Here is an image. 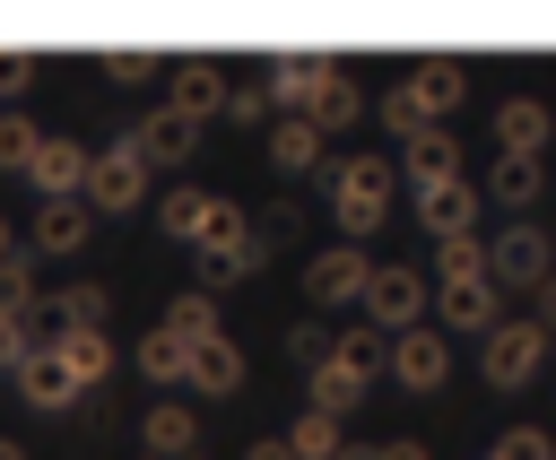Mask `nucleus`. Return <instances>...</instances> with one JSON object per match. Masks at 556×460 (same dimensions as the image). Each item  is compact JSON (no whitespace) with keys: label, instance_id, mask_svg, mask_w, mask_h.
<instances>
[{"label":"nucleus","instance_id":"bb28decb","mask_svg":"<svg viewBox=\"0 0 556 460\" xmlns=\"http://www.w3.org/2000/svg\"><path fill=\"white\" fill-rule=\"evenodd\" d=\"M287 451H295V460H339V451H348V417L295 408V425H287Z\"/></svg>","mask_w":556,"mask_h":460},{"label":"nucleus","instance_id":"e433bc0d","mask_svg":"<svg viewBox=\"0 0 556 460\" xmlns=\"http://www.w3.org/2000/svg\"><path fill=\"white\" fill-rule=\"evenodd\" d=\"M104 78L113 87H148L156 78V52H104Z\"/></svg>","mask_w":556,"mask_h":460},{"label":"nucleus","instance_id":"7c9ffc66","mask_svg":"<svg viewBox=\"0 0 556 460\" xmlns=\"http://www.w3.org/2000/svg\"><path fill=\"white\" fill-rule=\"evenodd\" d=\"M469 278H486V243H478V234L434 243V286H469Z\"/></svg>","mask_w":556,"mask_h":460},{"label":"nucleus","instance_id":"c9c22d12","mask_svg":"<svg viewBox=\"0 0 556 460\" xmlns=\"http://www.w3.org/2000/svg\"><path fill=\"white\" fill-rule=\"evenodd\" d=\"M35 312H43V304H35ZM35 312H0V365H9V373L43 347V338H35Z\"/></svg>","mask_w":556,"mask_h":460},{"label":"nucleus","instance_id":"412c9836","mask_svg":"<svg viewBox=\"0 0 556 460\" xmlns=\"http://www.w3.org/2000/svg\"><path fill=\"white\" fill-rule=\"evenodd\" d=\"M191 391H208V399H235V391H243V347H235L226 330L191 347Z\"/></svg>","mask_w":556,"mask_h":460},{"label":"nucleus","instance_id":"7ed1b4c3","mask_svg":"<svg viewBox=\"0 0 556 460\" xmlns=\"http://www.w3.org/2000/svg\"><path fill=\"white\" fill-rule=\"evenodd\" d=\"M547 330H539V312H504L486 338H478V373H486V391H521L539 365H547Z\"/></svg>","mask_w":556,"mask_h":460},{"label":"nucleus","instance_id":"cd10ccee","mask_svg":"<svg viewBox=\"0 0 556 460\" xmlns=\"http://www.w3.org/2000/svg\"><path fill=\"white\" fill-rule=\"evenodd\" d=\"M208 208H217V200L182 182V191H165V200H156V226H165L174 243H200V234H208Z\"/></svg>","mask_w":556,"mask_h":460},{"label":"nucleus","instance_id":"ea45409f","mask_svg":"<svg viewBox=\"0 0 556 460\" xmlns=\"http://www.w3.org/2000/svg\"><path fill=\"white\" fill-rule=\"evenodd\" d=\"M26 78H35V52H0V104H17Z\"/></svg>","mask_w":556,"mask_h":460},{"label":"nucleus","instance_id":"a19ab883","mask_svg":"<svg viewBox=\"0 0 556 460\" xmlns=\"http://www.w3.org/2000/svg\"><path fill=\"white\" fill-rule=\"evenodd\" d=\"M243 460H295V451H287V434H261V443H252Z\"/></svg>","mask_w":556,"mask_h":460},{"label":"nucleus","instance_id":"c85d7f7f","mask_svg":"<svg viewBox=\"0 0 556 460\" xmlns=\"http://www.w3.org/2000/svg\"><path fill=\"white\" fill-rule=\"evenodd\" d=\"M139 373H148V382H191V338H174V330L156 321V330L139 338Z\"/></svg>","mask_w":556,"mask_h":460},{"label":"nucleus","instance_id":"f704fd0d","mask_svg":"<svg viewBox=\"0 0 556 460\" xmlns=\"http://www.w3.org/2000/svg\"><path fill=\"white\" fill-rule=\"evenodd\" d=\"M43 295H35V269H26V243L17 252H0V312H35Z\"/></svg>","mask_w":556,"mask_h":460},{"label":"nucleus","instance_id":"4468645a","mask_svg":"<svg viewBox=\"0 0 556 460\" xmlns=\"http://www.w3.org/2000/svg\"><path fill=\"white\" fill-rule=\"evenodd\" d=\"M547 139H556V113L539 95H504L495 104V156H539Z\"/></svg>","mask_w":556,"mask_h":460},{"label":"nucleus","instance_id":"4be33fe9","mask_svg":"<svg viewBox=\"0 0 556 460\" xmlns=\"http://www.w3.org/2000/svg\"><path fill=\"white\" fill-rule=\"evenodd\" d=\"M539 182H547V165H539V156H495V165H486V200H495V208H513V217H530Z\"/></svg>","mask_w":556,"mask_h":460},{"label":"nucleus","instance_id":"20e7f679","mask_svg":"<svg viewBox=\"0 0 556 460\" xmlns=\"http://www.w3.org/2000/svg\"><path fill=\"white\" fill-rule=\"evenodd\" d=\"M486 278H495L504 295H539V286L556 278V234H539L530 217H513L504 234H486Z\"/></svg>","mask_w":556,"mask_h":460},{"label":"nucleus","instance_id":"c03bdc74","mask_svg":"<svg viewBox=\"0 0 556 460\" xmlns=\"http://www.w3.org/2000/svg\"><path fill=\"white\" fill-rule=\"evenodd\" d=\"M339 460H382V443H348V451H339Z\"/></svg>","mask_w":556,"mask_h":460},{"label":"nucleus","instance_id":"58836bf2","mask_svg":"<svg viewBox=\"0 0 556 460\" xmlns=\"http://www.w3.org/2000/svg\"><path fill=\"white\" fill-rule=\"evenodd\" d=\"M278 104H269V87H235V104H226V122L235 130H252V122H269Z\"/></svg>","mask_w":556,"mask_h":460},{"label":"nucleus","instance_id":"a878e982","mask_svg":"<svg viewBox=\"0 0 556 460\" xmlns=\"http://www.w3.org/2000/svg\"><path fill=\"white\" fill-rule=\"evenodd\" d=\"M52 356H61V365H70L87 391L113 373V338H104V330H52Z\"/></svg>","mask_w":556,"mask_h":460},{"label":"nucleus","instance_id":"0eeeda50","mask_svg":"<svg viewBox=\"0 0 556 460\" xmlns=\"http://www.w3.org/2000/svg\"><path fill=\"white\" fill-rule=\"evenodd\" d=\"M365 321H374L382 338H400V330H426V278H417L408 260H374V286H365Z\"/></svg>","mask_w":556,"mask_h":460},{"label":"nucleus","instance_id":"dca6fc26","mask_svg":"<svg viewBox=\"0 0 556 460\" xmlns=\"http://www.w3.org/2000/svg\"><path fill=\"white\" fill-rule=\"evenodd\" d=\"M78 391H87V382H78V373H70V365L52 356V338H43V347H35L26 365H17V399H26V408H70Z\"/></svg>","mask_w":556,"mask_h":460},{"label":"nucleus","instance_id":"72a5a7b5","mask_svg":"<svg viewBox=\"0 0 556 460\" xmlns=\"http://www.w3.org/2000/svg\"><path fill=\"white\" fill-rule=\"evenodd\" d=\"M35 148H43V130L9 104V113H0V174H26V165H35Z\"/></svg>","mask_w":556,"mask_h":460},{"label":"nucleus","instance_id":"8fccbe9b","mask_svg":"<svg viewBox=\"0 0 556 460\" xmlns=\"http://www.w3.org/2000/svg\"><path fill=\"white\" fill-rule=\"evenodd\" d=\"M139 460H148V451H139Z\"/></svg>","mask_w":556,"mask_h":460},{"label":"nucleus","instance_id":"37998d69","mask_svg":"<svg viewBox=\"0 0 556 460\" xmlns=\"http://www.w3.org/2000/svg\"><path fill=\"white\" fill-rule=\"evenodd\" d=\"M382 460H434V451H426V443H408V434H400V443H382Z\"/></svg>","mask_w":556,"mask_h":460},{"label":"nucleus","instance_id":"79ce46f5","mask_svg":"<svg viewBox=\"0 0 556 460\" xmlns=\"http://www.w3.org/2000/svg\"><path fill=\"white\" fill-rule=\"evenodd\" d=\"M530 304H539V330H547V338H556V278H547V286H539V295H530Z\"/></svg>","mask_w":556,"mask_h":460},{"label":"nucleus","instance_id":"f257e3e1","mask_svg":"<svg viewBox=\"0 0 556 460\" xmlns=\"http://www.w3.org/2000/svg\"><path fill=\"white\" fill-rule=\"evenodd\" d=\"M452 104H460V69H452V61H417V69L382 95V122H391L400 148H408L417 130H452Z\"/></svg>","mask_w":556,"mask_h":460},{"label":"nucleus","instance_id":"39448f33","mask_svg":"<svg viewBox=\"0 0 556 460\" xmlns=\"http://www.w3.org/2000/svg\"><path fill=\"white\" fill-rule=\"evenodd\" d=\"M365 286H374L365 243H330V252L304 260V295H313V312H365Z\"/></svg>","mask_w":556,"mask_h":460},{"label":"nucleus","instance_id":"49530a36","mask_svg":"<svg viewBox=\"0 0 556 460\" xmlns=\"http://www.w3.org/2000/svg\"><path fill=\"white\" fill-rule=\"evenodd\" d=\"M486 460H504V451H486Z\"/></svg>","mask_w":556,"mask_h":460},{"label":"nucleus","instance_id":"9b49d317","mask_svg":"<svg viewBox=\"0 0 556 460\" xmlns=\"http://www.w3.org/2000/svg\"><path fill=\"white\" fill-rule=\"evenodd\" d=\"M443 373H452V338H443V330H400V338H391V382H400V391L426 399V391H443Z\"/></svg>","mask_w":556,"mask_h":460},{"label":"nucleus","instance_id":"aec40b11","mask_svg":"<svg viewBox=\"0 0 556 460\" xmlns=\"http://www.w3.org/2000/svg\"><path fill=\"white\" fill-rule=\"evenodd\" d=\"M261 260H269V243H261V234H243V243H200V252H191V269H200V286H208V295H217V286H235V278H252Z\"/></svg>","mask_w":556,"mask_h":460},{"label":"nucleus","instance_id":"f03ea898","mask_svg":"<svg viewBox=\"0 0 556 460\" xmlns=\"http://www.w3.org/2000/svg\"><path fill=\"white\" fill-rule=\"evenodd\" d=\"M391 174H400V165H382V156H339V165H330V217H339L348 243L382 234V217H391Z\"/></svg>","mask_w":556,"mask_h":460},{"label":"nucleus","instance_id":"a18cd8bd","mask_svg":"<svg viewBox=\"0 0 556 460\" xmlns=\"http://www.w3.org/2000/svg\"><path fill=\"white\" fill-rule=\"evenodd\" d=\"M0 460H26V451H17V443H0Z\"/></svg>","mask_w":556,"mask_h":460},{"label":"nucleus","instance_id":"6e6552de","mask_svg":"<svg viewBox=\"0 0 556 460\" xmlns=\"http://www.w3.org/2000/svg\"><path fill=\"white\" fill-rule=\"evenodd\" d=\"M330 78H339V61H313V52H278L261 87H269V104H278V113L313 122V113H321V95H330Z\"/></svg>","mask_w":556,"mask_h":460},{"label":"nucleus","instance_id":"c756f323","mask_svg":"<svg viewBox=\"0 0 556 460\" xmlns=\"http://www.w3.org/2000/svg\"><path fill=\"white\" fill-rule=\"evenodd\" d=\"M165 330H174V338H191V347H200V338H217V295H208V286H182V295L165 304Z\"/></svg>","mask_w":556,"mask_h":460},{"label":"nucleus","instance_id":"6ab92c4d","mask_svg":"<svg viewBox=\"0 0 556 460\" xmlns=\"http://www.w3.org/2000/svg\"><path fill=\"white\" fill-rule=\"evenodd\" d=\"M96 243V208L87 200H43L35 208V252H87Z\"/></svg>","mask_w":556,"mask_h":460},{"label":"nucleus","instance_id":"2eb2a0df","mask_svg":"<svg viewBox=\"0 0 556 460\" xmlns=\"http://www.w3.org/2000/svg\"><path fill=\"white\" fill-rule=\"evenodd\" d=\"M495 295H504L495 278H469V286H443V304H434V312H443V330H452V338H486V330L504 321V312H495Z\"/></svg>","mask_w":556,"mask_h":460},{"label":"nucleus","instance_id":"f8f14e48","mask_svg":"<svg viewBox=\"0 0 556 460\" xmlns=\"http://www.w3.org/2000/svg\"><path fill=\"white\" fill-rule=\"evenodd\" d=\"M165 104L174 113H191V122H226V104H235V87H226V69L217 61H174V78H165Z\"/></svg>","mask_w":556,"mask_h":460},{"label":"nucleus","instance_id":"423d86ee","mask_svg":"<svg viewBox=\"0 0 556 460\" xmlns=\"http://www.w3.org/2000/svg\"><path fill=\"white\" fill-rule=\"evenodd\" d=\"M148 200V156L130 148V130L113 139V148H96V165H87V208L96 217H122V208H139Z\"/></svg>","mask_w":556,"mask_h":460},{"label":"nucleus","instance_id":"a211bd4d","mask_svg":"<svg viewBox=\"0 0 556 460\" xmlns=\"http://www.w3.org/2000/svg\"><path fill=\"white\" fill-rule=\"evenodd\" d=\"M269 165H278V174H321V165H330V139H321L313 122L278 113V122H269Z\"/></svg>","mask_w":556,"mask_h":460},{"label":"nucleus","instance_id":"5701e85b","mask_svg":"<svg viewBox=\"0 0 556 460\" xmlns=\"http://www.w3.org/2000/svg\"><path fill=\"white\" fill-rule=\"evenodd\" d=\"M400 174H408V182H452V174H460V139H452V130H417V139L400 148Z\"/></svg>","mask_w":556,"mask_h":460},{"label":"nucleus","instance_id":"4c0bfd02","mask_svg":"<svg viewBox=\"0 0 556 460\" xmlns=\"http://www.w3.org/2000/svg\"><path fill=\"white\" fill-rule=\"evenodd\" d=\"M495 451H504V460H556V443H547L539 425H513V434H495Z\"/></svg>","mask_w":556,"mask_h":460},{"label":"nucleus","instance_id":"473e14b6","mask_svg":"<svg viewBox=\"0 0 556 460\" xmlns=\"http://www.w3.org/2000/svg\"><path fill=\"white\" fill-rule=\"evenodd\" d=\"M365 113H374V104H365V95H356V78L339 69V78H330V95H321V113H313V130L330 139V130H348V122H365Z\"/></svg>","mask_w":556,"mask_h":460},{"label":"nucleus","instance_id":"f3484780","mask_svg":"<svg viewBox=\"0 0 556 460\" xmlns=\"http://www.w3.org/2000/svg\"><path fill=\"white\" fill-rule=\"evenodd\" d=\"M139 443H148V460H191V451H200V417H191L182 399H156V408L139 417Z\"/></svg>","mask_w":556,"mask_h":460},{"label":"nucleus","instance_id":"2f4dec72","mask_svg":"<svg viewBox=\"0 0 556 460\" xmlns=\"http://www.w3.org/2000/svg\"><path fill=\"white\" fill-rule=\"evenodd\" d=\"M339 365H356V373L374 382V373H391V338H382L374 321H356V330H339Z\"/></svg>","mask_w":556,"mask_h":460},{"label":"nucleus","instance_id":"09e8293b","mask_svg":"<svg viewBox=\"0 0 556 460\" xmlns=\"http://www.w3.org/2000/svg\"><path fill=\"white\" fill-rule=\"evenodd\" d=\"M0 113H9V104H0Z\"/></svg>","mask_w":556,"mask_h":460},{"label":"nucleus","instance_id":"1a4fd4ad","mask_svg":"<svg viewBox=\"0 0 556 460\" xmlns=\"http://www.w3.org/2000/svg\"><path fill=\"white\" fill-rule=\"evenodd\" d=\"M130 148L148 156V174H174V165H191L200 122H191V113H174V104H148V113L130 122Z\"/></svg>","mask_w":556,"mask_h":460},{"label":"nucleus","instance_id":"de8ad7c7","mask_svg":"<svg viewBox=\"0 0 556 460\" xmlns=\"http://www.w3.org/2000/svg\"><path fill=\"white\" fill-rule=\"evenodd\" d=\"M191 460H200V451H191Z\"/></svg>","mask_w":556,"mask_h":460},{"label":"nucleus","instance_id":"ddd939ff","mask_svg":"<svg viewBox=\"0 0 556 460\" xmlns=\"http://www.w3.org/2000/svg\"><path fill=\"white\" fill-rule=\"evenodd\" d=\"M87 165H96V148H78V139H43L35 165H26V182H35L43 200H87Z\"/></svg>","mask_w":556,"mask_h":460},{"label":"nucleus","instance_id":"9d476101","mask_svg":"<svg viewBox=\"0 0 556 460\" xmlns=\"http://www.w3.org/2000/svg\"><path fill=\"white\" fill-rule=\"evenodd\" d=\"M417 226H426L434 243L478 234V182H469V174H452V182H417Z\"/></svg>","mask_w":556,"mask_h":460},{"label":"nucleus","instance_id":"393cba45","mask_svg":"<svg viewBox=\"0 0 556 460\" xmlns=\"http://www.w3.org/2000/svg\"><path fill=\"white\" fill-rule=\"evenodd\" d=\"M43 312H52V330H104V312H113V295H104L96 278H78V286H61V295H43Z\"/></svg>","mask_w":556,"mask_h":460},{"label":"nucleus","instance_id":"b1692460","mask_svg":"<svg viewBox=\"0 0 556 460\" xmlns=\"http://www.w3.org/2000/svg\"><path fill=\"white\" fill-rule=\"evenodd\" d=\"M365 391H374V382H365L356 365H339V356H330L321 373H304V408H321V417H348Z\"/></svg>","mask_w":556,"mask_h":460}]
</instances>
